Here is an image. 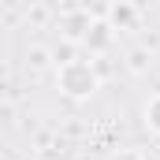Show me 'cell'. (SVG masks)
I'll use <instances>...</instances> for the list:
<instances>
[{
	"label": "cell",
	"mask_w": 160,
	"mask_h": 160,
	"mask_svg": "<svg viewBox=\"0 0 160 160\" xmlns=\"http://www.w3.org/2000/svg\"><path fill=\"white\" fill-rule=\"evenodd\" d=\"M145 116H149V123H153V127L160 130V97L153 101V104H149V112H145Z\"/></svg>",
	"instance_id": "2"
},
{
	"label": "cell",
	"mask_w": 160,
	"mask_h": 160,
	"mask_svg": "<svg viewBox=\"0 0 160 160\" xmlns=\"http://www.w3.org/2000/svg\"><path fill=\"white\" fill-rule=\"evenodd\" d=\"M63 86H67V93L82 97V93H89V89H93V71H89V67H82V63H71V67L63 71Z\"/></svg>",
	"instance_id": "1"
},
{
	"label": "cell",
	"mask_w": 160,
	"mask_h": 160,
	"mask_svg": "<svg viewBox=\"0 0 160 160\" xmlns=\"http://www.w3.org/2000/svg\"><path fill=\"white\" fill-rule=\"evenodd\" d=\"M119 160H138V157H119Z\"/></svg>",
	"instance_id": "3"
}]
</instances>
